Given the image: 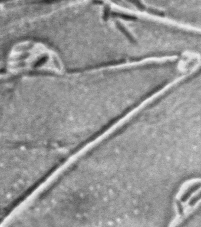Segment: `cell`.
<instances>
[{"label":"cell","mask_w":201,"mask_h":227,"mask_svg":"<svg viewBox=\"0 0 201 227\" xmlns=\"http://www.w3.org/2000/svg\"><path fill=\"white\" fill-rule=\"evenodd\" d=\"M10 66L16 70L59 69L55 57L45 47L37 44L26 43L17 47L10 58Z\"/></svg>","instance_id":"6da1fadb"},{"label":"cell","mask_w":201,"mask_h":227,"mask_svg":"<svg viewBox=\"0 0 201 227\" xmlns=\"http://www.w3.org/2000/svg\"><path fill=\"white\" fill-rule=\"evenodd\" d=\"M201 188V182L198 181L192 185L188 186L183 192L182 194L181 197V201L182 202H186L190 197H191L192 194L199 190Z\"/></svg>","instance_id":"7a4b0ae2"},{"label":"cell","mask_w":201,"mask_h":227,"mask_svg":"<svg viewBox=\"0 0 201 227\" xmlns=\"http://www.w3.org/2000/svg\"><path fill=\"white\" fill-rule=\"evenodd\" d=\"M200 200H201V190L199 192H198L192 198H191L189 202V205L190 207L194 206Z\"/></svg>","instance_id":"3957f363"},{"label":"cell","mask_w":201,"mask_h":227,"mask_svg":"<svg viewBox=\"0 0 201 227\" xmlns=\"http://www.w3.org/2000/svg\"><path fill=\"white\" fill-rule=\"evenodd\" d=\"M176 207H177V210L179 212V213H183V207L181 204V202L179 201H176Z\"/></svg>","instance_id":"277c9868"}]
</instances>
